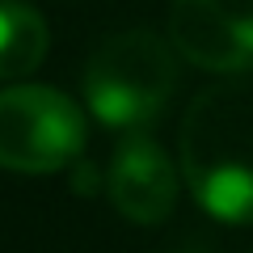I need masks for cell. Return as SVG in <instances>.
<instances>
[{
  "label": "cell",
  "mask_w": 253,
  "mask_h": 253,
  "mask_svg": "<svg viewBox=\"0 0 253 253\" xmlns=\"http://www.w3.org/2000/svg\"><path fill=\"white\" fill-rule=\"evenodd\" d=\"M169 42L203 72H253V0H173Z\"/></svg>",
  "instance_id": "4"
},
{
  "label": "cell",
  "mask_w": 253,
  "mask_h": 253,
  "mask_svg": "<svg viewBox=\"0 0 253 253\" xmlns=\"http://www.w3.org/2000/svg\"><path fill=\"white\" fill-rule=\"evenodd\" d=\"M177 89V51L152 30L110 34L84 63V106L114 131L148 126Z\"/></svg>",
  "instance_id": "2"
},
{
  "label": "cell",
  "mask_w": 253,
  "mask_h": 253,
  "mask_svg": "<svg viewBox=\"0 0 253 253\" xmlns=\"http://www.w3.org/2000/svg\"><path fill=\"white\" fill-rule=\"evenodd\" d=\"M84 152V110L46 84L0 89V169L59 173Z\"/></svg>",
  "instance_id": "3"
},
{
  "label": "cell",
  "mask_w": 253,
  "mask_h": 253,
  "mask_svg": "<svg viewBox=\"0 0 253 253\" xmlns=\"http://www.w3.org/2000/svg\"><path fill=\"white\" fill-rule=\"evenodd\" d=\"M51 30L26 0H0V81H26L46 59Z\"/></svg>",
  "instance_id": "6"
},
{
  "label": "cell",
  "mask_w": 253,
  "mask_h": 253,
  "mask_svg": "<svg viewBox=\"0 0 253 253\" xmlns=\"http://www.w3.org/2000/svg\"><path fill=\"white\" fill-rule=\"evenodd\" d=\"M181 177L207 215L253 224V76L203 89L181 118Z\"/></svg>",
  "instance_id": "1"
},
{
  "label": "cell",
  "mask_w": 253,
  "mask_h": 253,
  "mask_svg": "<svg viewBox=\"0 0 253 253\" xmlns=\"http://www.w3.org/2000/svg\"><path fill=\"white\" fill-rule=\"evenodd\" d=\"M106 186L114 211L126 215L131 224H161L177 207V169L144 126L118 139Z\"/></svg>",
  "instance_id": "5"
}]
</instances>
